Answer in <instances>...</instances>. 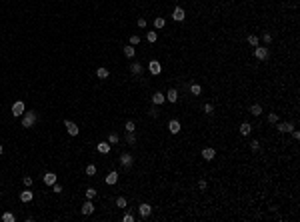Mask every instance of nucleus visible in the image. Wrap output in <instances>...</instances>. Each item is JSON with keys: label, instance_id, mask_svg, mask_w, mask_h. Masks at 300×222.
I'll list each match as a JSON object with an SVG mask.
<instances>
[{"label": "nucleus", "instance_id": "obj_43", "mask_svg": "<svg viewBox=\"0 0 300 222\" xmlns=\"http://www.w3.org/2000/svg\"><path fill=\"white\" fill-rule=\"evenodd\" d=\"M138 26H140V28H146V18H138Z\"/></svg>", "mask_w": 300, "mask_h": 222}, {"label": "nucleus", "instance_id": "obj_42", "mask_svg": "<svg viewBox=\"0 0 300 222\" xmlns=\"http://www.w3.org/2000/svg\"><path fill=\"white\" fill-rule=\"evenodd\" d=\"M22 182H24V186H32V178H30V176H24Z\"/></svg>", "mask_w": 300, "mask_h": 222}, {"label": "nucleus", "instance_id": "obj_15", "mask_svg": "<svg viewBox=\"0 0 300 222\" xmlns=\"http://www.w3.org/2000/svg\"><path fill=\"white\" fill-rule=\"evenodd\" d=\"M120 164L124 166V168H130V166H132V156H130V154H122L120 156Z\"/></svg>", "mask_w": 300, "mask_h": 222}, {"label": "nucleus", "instance_id": "obj_46", "mask_svg": "<svg viewBox=\"0 0 300 222\" xmlns=\"http://www.w3.org/2000/svg\"><path fill=\"white\" fill-rule=\"evenodd\" d=\"M292 136H294V140H298L300 138V132L298 130H292Z\"/></svg>", "mask_w": 300, "mask_h": 222}, {"label": "nucleus", "instance_id": "obj_16", "mask_svg": "<svg viewBox=\"0 0 300 222\" xmlns=\"http://www.w3.org/2000/svg\"><path fill=\"white\" fill-rule=\"evenodd\" d=\"M104 180H106V184H116V182H118V172H114V170H112V172L110 174H108V176L106 178H104Z\"/></svg>", "mask_w": 300, "mask_h": 222}, {"label": "nucleus", "instance_id": "obj_1", "mask_svg": "<svg viewBox=\"0 0 300 222\" xmlns=\"http://www.w3.org/2000/svg\"><path fill=\"white\" fill-rule=\"evenodd\" d=\"M36 120H38V116H36V112H26V110H24V114H22V126L24 128H32L36 124Z\"/></svg>", "mask_w": 300, "mask_h": 222}, {"label": "nucleus", "instance_id": "obj_20", "mask_svg": "<svg viewBox=\"0 0 300 222\" xmlns=\"http://www.w3.org/2000/svg\"><path fill=\"white\" fill-rule=\"evenodd\" d=\"M250 130H252V126L248 124V122H242V124H240V134H242V136H248Z\"/></svg>", "mask_w": 300, "mask_h": 222}, {"label": "nucleus", "instance_id": "obj_23", "mask_svg": "<svg viewBox=\"0 0 300 222\" xmlns=\"http://www.w3.org/2000/svg\"><path fill=\"white\" fill-rule=\"evenodd\" d=\"M122 52H124V56H126V58H134V54H136V50H134L132 46H126V48L122 50Z\"/></svg>", "mask_w": 300, "mask_h": 222}, {"label": "nucleus", "instance_id": "obj_19", "mask_svg": "<svg viewBox=\"0 0 300 222\" xmlns=\"http://www.w3.org/2000/svg\"><path fill=\"white\" fill-rule=\"evenodd\" d=\"M32 190H24V192H20V200H22V202H30L32 200Z\"/></svg>", "mask_w": 300, "mask_h": 222}, {"label": "nucleus", "instance_id": "obj_36", "mask_svg": "<svg viewBox=\"0 0 300 222\" xmlns=\"http://www.w3.org/2000/svg\"><path fill=\"white\" fill-rule=\"evenodd\" d=\"M268 122H270V124H276V122H278V116L274 112H270L268 114Z\"/></svg>", "mask_w": 300, "mask_h": 222}, {"label": "nucleus", "instance_id": "obj_12", "mask_svg": "<svg viewBox=\"0 0 300 222\" xmlns=\"http://www.w3.org/2000/svg\"><path fill=\"white\" fill-rule=\"evenodd\" d=\"M94 212V204H92V200H86V202L82 204V214H92Z\"/></svg>", "mask_w": 300, "mask_h": 222}, {"label": "nucleus", "instance_id": "obj_2", "mask_svg": "<svg viewBox=\"0 0 300 222\" xmlns=\"http://www.w3.org/2000/svg\"><path fill=\"white\" fill-rule=\"evenodd\" d=\"M24 110H26V106H24L22 100H16L14 104H12V114H14V116H22Z\"/></svg>", "mask_w": 300, "mask_h": 222}, {"label": "nucleus", "instance_id": "obj_7", "mask_svg": "<svg viewBox=\"0 0 300 222\" xmlns=\"http://www.w3.org/2000/svg\"><path fill=\"white\" fill-rule=\"evenodd\" d=\"M64 128L68 130V134L70 136H78V132H80V128L74 124V122H70V120H64Z\"/></svg>", "mask_w": 300, "mask_h": 222}, {"label": "nucleus", "instance_id": "obj_17", "mask_svg": "<svg viewBox=\"0 0 300 222\" xmlns=\"http://www.w3.org/2000/svg\"><path fill=\"white\" fill-rule=\"evenodd\" d=\"M166 100H168V102H176V100H178V90H176V88H172V90H168V94H166Z\"/></svg>", "mask_w": 300, "mask_h": 222}, {"label": "nucleus", "instance_id": "obj_37", "mask_svg": "<svg viewBox=\"0 0 300 222\" xmlns=\"http://www.w3.org/2000/svg\"><path fill=\"white\" fill-rule=\"evenodd\" d=\"M250 150H252V152H258V150H260V144L256 142V140H254V142H250Z\"/></svg>", "mask_w": 300, "mask_h": 222}, {"label": "nucleus", "instance_id": "obj_29", "mask_svg": "<svg viewBox=\"0 0 300 222\" xmlns=\"http://www.w3.org/2000/svg\"><path fill=\"white\" fill-rule=\"evenodd\" d=\"M86 174H88V176H94V174H96V166L94 164H88L86 166Z\"/></svg>", "mask_w": 300, "mask_h": 222}, {"label": "nucleus", "instance_id": "obj_13", "mask_svg": "<svg viewBox=\"0 0 300 222\" xmlns=\"http://www.w3.org/2000/svg\"><path fill=\"white\" fill-rule=\"evenodd\" d=\"M180 128H182V126H180V122H178V120H170V122H168V130H170L172 134H178Z\"/></svg>", "mask_w": 300, "mask_h": 222}, {"label": "nucleus", "instance_id": "obj_34", "mask_svg": "<svg viewBox=\"0 0 300 222\" xmlns=\"http://www.w3.org/2000/svg\"><path fill=\"white\" fill-rule=\"evenodd\" d=\"M156 38H158L156 32H148V34H146V40H148V42H156Z\"/></svg>", "mask_w": 300, "mask_h": 222}, {"label": "nucleus", "instance_id": "obj_44", "mask_svg": "<svg viewBox=\"0 0 300 222\" xmlns=\"http://www.w3.org/2000/svg\"><path fill=\"white\" fill-rule=\"evenodd\" d=\"M52 186H54V192H56V194H60V192H62V186L60 184H56V182H54Z\"/></svg>", "mask_w": 300, "mask_h": 222}, {"label": "nucleus", "instance_id": "obj_11", "mask_svg": "<svg viewBox=\"0 0 300 222\" xmlns=\"http://www.w3.org/2000/svg\"><path fill=\"white\" fill-rule=\"evenodd\" d=\"M42 180H44V184H48V186H52L54 182H56V174L54 172H46L44 176H42Z\"/></svg>", "mask_w": 300, "mask_h": 222}, {"label": "nucleus", "instance_id": "obj_45", "mask_svg": "<svg viewBox=\"0 0 300 222\" xmlns=\"http://www.w3.org/2000/svg\"><path fill=\"white\" fill-rule=\"evenodd\" d=\"M148 114H150V116H158V110H156L154 106H152V108L148 110Z\"/></svg>", "mask_w": 300, "mask_h": 222}, {"label": "nucleus", "instance_id": "obj_24", "mask_svg": "<svg viewBox=\"0 0 300 222\" xmlns=\"http://www.w3.org/2000/svg\"><path fill=\"white\" fill-rule=\"evenodd\" d=\"M14 220H16V216L12 212H4L2 214V222H14Z\"/></svg>", "mask_w": 300, "mask_h": 222}, {"label": "nucleus", "instance_id": "obj_3", "mask_svg": "<svg viewBox=\"0 0 300 222\" xmlns=\"http://www.w3.org/2000/svg\"><path fill=\"white\" fill-rule=\"evenodd\" d=\"M148 70H150V74L158 76L160 72H162V64H160L158 60H150V62H148Z\"/></svg>", "mask_w": 300, "mask_h": 222}, {"label": "nucleus", "instance_id": "obj_21", "mask_svg": "<svg viewBox=\"0 0 300 222\" xmlns=\"http://www.w3.org/2000/svg\"><path fill=\"white\" fill-rule=\"evenodd\" d=\"M130 72H132V74H142V64H138V62H134L132 66H130Z\"/></svg>", "mask_w": 300, "mask_h": 222}, {"label": "nucleus", "instance_id": "obj_33", "mask_svg": "<svg viewBox=\"0 0 300 222\" xmlns=\"http://www.w3.org/2000/svg\"><path fill=\"white\" fill-rule=\"evenodd\" d=\"M138 42H140V36H138V34H132V36H130V46H136Z\"/></svg>", "mask_w": 300, "mask_h": 222}, {"label": "nucleus", "instance_id": "obj_6", "mask_svg": "<svg viewBox=\"0 0 300 222\" xmlns=\"http://www.w3.org/2000/svg\"><path fill=\"white\" fill-rule=\"evenodd\" d=\"M164 102H166V94H162V92H154L152 94V104L154 106H162Z\"/></svg>", "mask_w": 300, "mask_h": 222}, {"label": "nucleus", "instance_id": "obj_39", "mask_svg": "<svg viewBox=\"0 0 300 222\" xmlns=\"http://www.w3.org/2000/svg\"><path fill=\"white\" fill-rule=\"evenodd\" d=\"M262 40H264V44H270V42H272V34H268V32H266L264 36H262Z\"/></svg>", "mask_w": 300, "mask_h": 222}, {"label": "nucleus", "instance_id": "obj_38", "mask_svg": "<svg viewBox=\"0 0 300 222\" xmlns=\"http://www.w3.org/2000/svg\"><path fill=\"white\" fill-rule=\"evenodd\" d=\"M122 220H124V222H134V216L130 214V212H126V214L122 216Z\"/></svg>", "mask_w": 300, "mask_h": 222}, {"label": "nucleus", "instance_id": "obj_31", "mask_svg": "<svg viewBox=\"0 0 300 222\" xmlns=\"http://www.w3.org/2000/svg\"><path fill=\"white\" fill-rule=\"evenodd\" d=\"M126 204H128V202H126V198H122V196H120V198H116V206L118 208H126Z\"/></svg>", "mask_w": 300, "mask_h": 222}, {"label": "nucleus", "instance_id": "obj_30", "mask_svg": "<svg viewBox=\"0 0 300 222\" xmlns=\"http://www.w3.org/2000/svg\"><path fill=\"white\" fill-rule=\"evenodd\" d=\"M126 132H134V130H136V124H134V122L132 120H128V122H126Z\"/></svg>", "mask_w": 300, "mask_h": 222}, {"label": "nucleus", "instance_id": "obj_8", "mask_svg": "<svg viewBox=\"0 0 300 222\" xmlns=\"http://www.w3.org/2000/svg\"><path fill=\"white\" fill-rule=\"evenodd\" d=\"M276 128H278V132H282V134H286V132H292L294 130V124L292 122H276Z\"/></svg>", "mask_w": 300, "mask_h": 222}, {"label": "nucleus", "instance_id": "obj_35", "mask_svg": "<svg viewBox=\"0 0 300 222\" xmlns=\"http://www.w3.org/2000/svg\"><path fill=\"white\" fill-rule=\"evenodd\" d=\"M118 140H120V138H118V134H114V132L108 136V142H110V144H118Z\"/></svg>", "mask_w": 300, "mask_h": 222}, {"label": "nucleus", "instance_id": "obj_9", "mask_svg": "<svg viewBox=\"0 0 300 222\" xmlns=\"http://www.w3.org/2000/svg\"><path fill=\"white\" fill-rule=\"evenodd\" d=\"M172 18H174L176 22H182V20L186 18V12H184L180 6H176V8H174V12H172Z\"/></svg>", "mask_w": 300, "mask_h": 222}, {"label": "nucleus", "instance_id": "obj_5", "mask_svg": "<svg viewBox=\"0 0 300 222\" xmlns=\"http://www.w3.org/2000/svg\"><path fill=\"white\" fill-rule=\"evenodd\" d=\"M254 56L258 58V60H266V58H268V48H264V46H256V48H254Z\"/></svg>", "mask_w": 300, "mask_h": 222}, {"label": "nucleus", "instance_id": "obj_10", "mask_svg": "<svg viewBox=\"0 0 300 222\" xmlns=\"http://www.w3.org/2000/svg\"><path fill=\"white\" fill-rule=\"evenodd\" d=\"M214 156H216V150H214V148H204V150H202V158L204 160H214Z\"/></svg>", "mask_w": 300, "mask_h": 222}, {"label": "nucleus", "instance_id": "obj_32", "mask_svg": "<svg viewBox=\"0 0 300 222\" xmlns=\"http://www.w3.org/2000/svg\"><path fill=\"white\" fill-rule=\"evenodd\" d=\"M190 92H192V94H200V92H202L200 84H192V86H190Z\"/></svg>", "mask_w": 300, "mask_h": 222}, {"label": "nucleus", "instance_id": "obj_41", "mask_svg": "<svg viewBox=\"0 0 300 222\" xmlns=\"http://www.w3.org/2000/svg\"><path fill=\"white\" fill-rule=\"evenodd\" d=\"M212 110H214L212 104H204V112H206V114H212Z\"/></svg>", "mask_w": 300, "mask_h": 222}, {"label": "nucleus", "instance_id": "obj_47", "mask_svg": "<svg viewBox=\"0 0 300 222\" xmlns=\"http://www.w3.org/2000/svg\"><path fill=\"white\" fill-rule=\"evenodd\" d=\"M2 150H4V148H2V144H0V154H2Z\"/></svg>", "mask_w": 300, "mask_h": 222}, {"label": "nucleus", "instance_id": "obj_4", "mask_svg": "<svg viewBox=\"0 0 300 222\" xmlns=\"http://www.w3.org/2000/svg\"><path fill=\"white\" fill-rule=\"evenodd\" d=\"M138 212H140V216H142V218H148V216L152 214V206H150L148 202H142L140 206H138Z\"/></svg>", "mask_w": 300, "mask_h": 222}, {"label": "nucleus", "instance_id": "obj_28", "mask_svg": "<svg viewBox=\"0 0 300 222\" xmlns=\"http://www.w3.org/2000/svg\"><path fill=\"white\" fill-rule=\"evenodd\" d=\"M154 26L156 28H164V26H166V20H164V18H156L154 20Z\"/></svg>", "mask_w": 300, "mask_h": 222}, {"label": "nucleus", "instance_id": "obj_14", "mask_svg": "<svg viewBox=\"0 0 300 222\" xmlns=\"http://www.w3.org/2000/svg\"><path fill=\"white\" fill-rule=\"evenodd\" d=\"M96 150H98L100 154H108V152H110V142H100V144H96Z\"/></svg>", "mask_w": 300, "mask_h": 222}, {"label": "nucleus", "instance_id": "obj_40", "mask_svg": "<svg viewBox=\"0 0 300 222\" xmlns=\"http://www.w3.org/2000/svg\"><path fill=\"white\" fill-rule=\"evenodd\" d=\"M206 186H208L206 180H198V188H200V190H206Z\"/></svg>", "mask_w": 300, "mask_h": 222}, {"label": "nucleus", "instance_id": "obj_26", "mask_svg": "<svg viewBox=\"0 0 300 222\" xmlns=\"http://www.w3.org/2000/svg\"><path fill=\"white\" fill-rule=\"evenodd\" d=\"M126 140H128V144H136V136H134V132H126Z\"/></svg>", "mask_w": 300, "mask_h": 222}, {"label": "nucleus", "instance_id": "obj_22", "mask_svg": "<svg viewBox=\"0 0 300 222\" xmlns=\"http://www.w3.org/2000/svg\"><path fill=\"white\" fill-rule=\"evenodd\" d=\"M250 114H254V116H260V114H262V106H260V104H252V106H250Z\"/></svg>", "mask_w": 300, "mask_h": 222}, {"label": "nucleus", "instance_id": "obj_18", "mask_svg": "<svg viewBox=\"0 0 300 222\" xmlns=\"http://www.w3.org/2000/svg\"><path fill=\"white\" fill-rule=\"evenodd\" d=\"M108 74H110V72H108V68H104V66H100V68H96V76H98V78H108Z\"/></svg>", "mask_w": 300, "mask_h": 222}, {"label": "nucleus", "instance_id": "obj_27", "mask_svg": "<svg viewBox=\"0 0 300 222\" xmlns=\"http://www.w3.org/2000/svg\"><path fill=\"white\" fill-rule=\"evenodd\" d=\"M86 198H88V200L96 198V188H86Z\"/></svg>", "mask_w": 300, "mask_h": 222}, {"label": "nucleus", "instance_id": "obj_25", "mask_svg": "<svg viewBox=\"0 0 300 222\" xmlns=\"http://www.w3.org/2000/svg\"><path fill=\"white\" fill-rule=\"evenodd\" d=\"M246 40H248V44H250V46H258V36H256V34H250Z\"/></svg>", "mask_w": 300, "mask_h": 222}]
</instances>
